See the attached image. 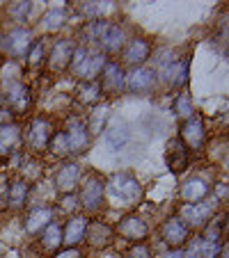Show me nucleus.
<instances>
[{
    "instance_id": "nucleus-34",
    "label": "nucleus",
    "mask_w": 229,
    "mask_h": 258,
    "mask_svg": "<svg viewBox=\"0 0 229 258\" xmlns=\"http://www.w3.org/2000/svg\"><path fill=\"white\" fill-rule=\"evenodd\" d=\"M87 238H89V242H92V244H99V238H101V244H106L108 238H110V229H108L106 224H99V222H94L92 233H89Z\"/></svg>"
},
{
    "instance_id": "nucleus-8",
    "label": "nucleus",
    "mask_w": 229,
    "mask_h": 258,
    "mask_svg": "<svg viewBox=\"0 0 229 258\" xmlns=\"http://www.w3.org/2000/svg\"><path fill=\"white\" fill-rule=\"evenodd\" d=\"M23 142L19 123H0V156H12Z\"/></svg>"
},
{
    "instance_id": "nucleus-22",
    "label": "nucleus",
    "mask_w": 229,
    "mask_h": 258,
    "mask_svg": "<svg viewBox=\"0 0 229 258\" xmlns=\"http://www.w3.org/2000/svg\"><path fill=\"white\" fill-rule=\"evenodd\" d=\"M28 192H30V185L23 178L10 183V190H7V206H10V208H21V206H25Z\"/></svg>"
},
{
    "instance_id": "nucleus-17",
    "label": "nucleus",
    "mask_w": 229,
    "mask_h": 258,
    "mask_svg": "<svg viewBox=\"0 0 229 258\" xmlns=\"http://www.w3.org/2000/svg\"><path fill=\"white\" fill-rule=\"evenodd\" d=\"M163 240H165L170 247H179L188 240V226L181 222L179 217H170L163 224Z\"/></svg>"
},
{
    "instance_id": "nucleus-15",
    "label": "nucleus",
    "mask_w": 229,
    "mask_h": 258,
    "mask_svg": "<svg viewBox=\"0 0 229 258\" xmlns=\"http://www.w3.org/2000/svg\"><path fill=\"white\" fill-rule=\"evenodd\" d=\"M181 140H184L186 146L193 149V151L202 149V144H204V126H202L200 119L193 117L181 126Z\"/></svg>"
},
{
    "instance_id": "nucleus-12",
    "label": "nucleus",
    "mask_w": 229,
    "mask_h": 258,
    "mask_svg": "<svg viewBox=\"0 0 229 258\" xmlns=\"http://www.w3.org/2000/svg\"><path fill=\"white\" fill-rule=\"evenodd\" d=\"M64 133H67V140H69V149H71V153H80L83 149H87V144H89V131H87V126H85L83 121H78V119H71Z\"/></svg>"
},
{
    "instance_id": "nucleus-37",
    "label": "nucleus",
    "mask_w": 229,
    "mask_h": 258,
    "mask_svg": "<svg viewBox=\"0 0 229 258\" xmlns=\"http://www.w3.org/2000/svg\"><path fill=\"white\" fill-rule=\"evenodd\" d=\"M7 190H10V178L5 174H0V208L7 206Z\"/></svg>"
},
{
    "instance_id": "nucleus-6",
    "label": "nucleus",
    "mask_w": 229,
    "mask_h": 258,
    "mask_svg": "<svg viewBox=\"0 0 229 258\" xmlns=\"http://www.w3.org/2000/svg\"><path fill=\"white\" fill-rule=\"evenodd\" d=\"M51 140H53L51 123L46 119H34L28 128V144L32 146L34 151H41V149H46L51 144Z\"/></svg>"
},
{
    "instance_id": "nucleus-18",
    "label": "nucleus",
    "mask_w": 229,
    "mask_h": 258,
    "mask_svg": "<svg viewBox=\"0 0 229 258\" xmlns=\"http://www.w3.org/2000/svg\"><path fill=\"white\" fill-rule=\"evenodd\" d=\"M147 233H149V229H147V224L140 217H133L131 215V217H124L119 222V235H124L128 240H142V238H147Z\"/></svg>"
},
{
    "instance_id": "nucleus-28",
    "label": "nucleus",
    "mask_w": 229,
    "mask_h": 258,
    "mask_svg": "<svg viewBox=\"0 0 229 258\" xmlns=\"http://www.w3.org/2000/svg\"><path fill=\"white\" fill-rule=\"evenodd\" d=\"M174 112L179 114L181 119H186V121H188V119H193V101H190V96L188 94H179V96H176V101H174Z\"/></svg>"
},
{
    "instance_id": "nucleus-31",
    "label": "nucleus",
    "mask_w": 229,
    "mask_h": 258,
    "mask_svg": "<svg viewBox=\"0 0 229 258\" xmlns=\"http://www.w3.org/2000/svg\"><path fill=\"white\" fill-rule=\"evenodd\" d=\"M220 251H222V247H220L218 240H209V238L200 240V253H202V258H218Z\"/></svg>"
},
{
    "instance_id": "nucleus-16",
    "label": "nucleus",
    "mask_w": 229,
    "mask_h": 258,
    "mask_svg": "<svg viewBox=\"0 0 229 258\" xmlns=\"http://www.w3.org/2000/svg\"><path fill=\"white\" fill-rule=\"evenodd\" d=\"M87 226L89 222L85 217H71L69 219V224L64 226V233H62V242L67 247H76L78 242H83V238L87 235Z\"/></svg>"
},
{
    "instance_id": "nucleus-27",
    "label": "nucleus",
    "mask_w": 229,
    "mask_h": 258,
    "mask_svg": "<svg viewBox=\"0 0 229 258\" xmlns=\"http://www.w3.org/2000/svg\"><path fill=\"white\" fill-rule=\"evenodd\" d=\"M126 128L124 126H119V123H115V126L110 128V131L106 133V140H108V144L115 149V151H119L124 144H126Z\"/></svg>"
},
{
    "instance_id": "nucleus-24",
    "label": "nucleus",
    "mask_w": 229,
    "mask_h": 258,
    "mask_svg": "<svg viewBox=\"0 0 229 258\" xmlns=\"http://www.w3.org/2000/svg\"><path fill=\"white\" fill-rule=\"evenodd\" d=\"M167 165H170V169L174 171V174H181V171L186 169V165H188V156H186L181 142H172L170 144V151H167Z\"/></svg>"
},
{
    "instance_id": "nucleus-14",
    "label": "nucleus",
    "mask_w": 229,
    "mask_h": 258,
    "mask_svg": "<svg viewBox=\"0 0 229 258\" xmlns=\"http://www.w3.org/2000/svg\"><path fill=\"white\" fill-rule=\"evenodd\" d=\"M51 219H53V210L49 206H34L28 213V217H25V233H39V231H44L51 224Z\"/></svg>"
},
{
    "instance_id": "nucleus-1",
    "label": "nucleus",
    "mask_w": 229,
    "mask_h": 258,
    "mask_svg": "<svg viewBox=\"0 0 229 258\" xmlns=\"http://www.w3.org/2000/svg\"><path fill=\"white\" fill-rule=\"evenodd\" d=\"M87 32L99 46H103V48L108 50V53H117V50L124 46V32H122V28L115 23L94 21V23L87 28Z\"/></svg>"
},
{
    "instance_id": "nucleus-20",
    "label": "nucleus",
    "mask_w": 229,
    "mask_h": 258,
    "mask_svg": "<svg viewBox=\"0 0 229 258\" xmlns=\"http://www.w3.org/2000/svg\"><path fill=\"white\" fill-rule=\"evenodd\" d=\"M151 53V46L145 39H131L124 48V59L128 64H142Z\"/></svg>"
},
{
    "instance_id": "nucleus-35",
    "label": "nucleus",
    "mask_w": 229,
    "mask_h": 258,
    "mask_svg": "<svg viewBox=\"0 0 229 258\" xmlns=\"http://www.w3.org/2000/svg\"><path fill=\"white\" fill-rule=\"evenodd\" d=\"M30 12H32V3H12L10 7V14L16 21H25L30 16Z\"/></svg>"
},
{
    "instance_id": "nucleus-10",
    "label": "nucleus",
    "mask_w": 229,
    "mask_h": 258,
    "mask_svg": "<svg viewBox=\"0 0 229 258\" xmlns=\"http://www.w3.org/2000/svg\"><path fill=\"white\" fill-rule=\"evenodd\" d=\"M80 183V167L76 162H67V165L60 167V171L55 174V185L60 192L64 195H71Z\"/></svg>"
},
{
    "instance_id": "nucleus-39",
    "label": "nucleus",
    "mask_w": 229,
    "mask_h": 258,
    "mask_svg": "<svg viewBox=\"0 0 229 258\" xmlns=\"http://www.w3.org/2000/svg\"><path fill=\"white\" fill-rule=\"evenodd\" d=\"M55 258H80V251L78 249H73V247H69V249H64V251H60Z\"/></svg>"
},
{
    "instance_id": "nucleus-43",
    "label": "nucleus",
    "mask_w": 229,
    "mask_h": 258,
    "mask_svg": "<svg viewBox=\"0 0 229 258\" xmlns=\"http://www.w3.org/2000/svg\"><path fill=\"white\" fill-rule=\"evenodd\" d=\"M224 226H227V231H229V217H227V224H224Z\"/></svg>"
},
{
    "instance_id": "nucleus-42",
    "label": "nucleus",
    "mask_w": 229,
    "mask_h": 258,
    "mask_svg": "<svg viewBox=\"0 0 229 258\" xmlns=\"http://www.w3.org/2000/svg\"><path fill=\"white\" fill-rule=\"evenodd\" d=\"M220 253H222V258H229V242L224 244V247H222V251H220Z\"/></svg>"
},
{
    "instance_id": "nucleus-2",
    "label": "nucleus",
    "mask_w": 229,
    "mask_h": 258,
    "mask_svg": "<svg viewBox=\"0 0 229 258\" xmlns=\"http://www.w3.org/2000/svg\"><path fill=\"white\" fill-rule=\"evenodd\" d=\"M32 46V32L25 28H14L3 37V48L12 57H25Z\"/></svg>"
},
{
    "instance_id": "nucleus-21",
    "label": "nucleus",
    "mask_w": 229,
    "mask_h": 258,
    "mask_svg": "<svg viewBox=\"0 0 229 258\" xmlns=\"http://www.w3.org/2000/svg\"><path fill=\"white\" fill-rule=\"evenodd\" d=\"M103 67H106V57H103L101 53H89V57L85 59V64H83V69H80L76 76L78 78H85V80H89L92 83L97 76H101V71H103Z\"/></svg>"
},
{
    "instance_id": "nucleus-38",
    "label": "nucleus",
    "mask_w": 229,
    "mask_h": 258,
    "mask_svg": "<svg viewBox=\"0 0 229 258\" xmlns=\"http://www.w3.org/2000/svg\"><path fill=\"white\" fill-rule=\"evenodd\" d=\"M200 240L202 238H195L193 242H190V247L186 249L184 258H202V253H200Z\"/></svg>"
},
{
    "instance_id": "nucleus-26",
    "label": "nucleus",
    "mask_w": 229,
    "mask_h": 258,
    "mask_svg": "<svg viewBox=\"0 0 229 258\" xmlns=\"http://www.w3.org/2000/svg\"><path fill=\"white\" fill-rule=\"evenodd\" d=\"M64 12L62 10H51L44 14V19H41V28L46 30V32H55V30H60L64 25Z\"/></svg>"
},
{
    "instance_id": "nucleus-5",
    "label": "nucleus",
    "mask_w": 229,
    "mask_h": 258,
    "mask_svg": "<svg viewBox=\"0 0 229 258\" xmlns=\"http://www.w3.org/2000/svg\"><path fill=\"white\" fill-rule=\"evenodd\" d=\"M158 76H161L165 83L174 85V87H181V85H186V80H188V59H172V62H163L161 64V71H158Z\"/></svg>"
},
{
    "instance_id": "nucleus-13",
    "label": "nucleus",
    "mask_w": 229,
    "mask_h": 258,
    "mask_svg": "<svg viewBox=\"0 0 229 258\" xmlns=\"http://www.w3.org/2000/svg\"><path fill=\"white\" fill-rule=\"evenodd\" d=\"M103 192H106V185H103L99 178H87V183L83 185V192H80V204L87 210H97L101 208L103 201Z\"/></svg>"
},
{
    "instance_id": "nucleus-44",
    "label": "nucleus",
    "mask_w": 229,
    "mask_h": 258,
    "mask_svg": "<svg viewBox=\"0 0 229 258\" xmlns=\"http://www.w3.org/2000/svg\"><path fill=\"white\" fill-rule=\"evenodd\" d=\"M227 165H229V160H227Z\"/></svg>"
},
{
    "instance_id": "nucleus-9",
    "label": "nucleus",
    "mask_w": 229,
    "mask_h": 258,
    "mask_svg": "<svg viewBox=\"0 0 229 258\" xmlns=\"http://www.w3.org/2000/svg\"><path fill=\"white\" fill-rule=\"evenodd\" d=\"M73 53H76L73 41H69V39L55 41V46L51 48V55H49V67L53 69V71H62L64 67H69V64H71Z\"/></svg>"
},
{
    "instance_id": "nucleus-3",
    "label": "nucleus",
    "mask_w": 229,
    "mask_h": 258,
    "mask_svg": "<svg viewBox=\"0 0 229 258\" xmlns=\"http://www.w3.org/2000/svg\"><path fill=\"white\" fill-rule=\"evenodd\" d=\"M106 187H108V192L119 201H133L140 197V183L128 174H115Z\"/></svg>"
},
{
    "instance_id": "nucleus-19",
    "label": "nucleus",
    "mask_w": 229,
    "mask_h": 258,
    "mask_svg": "<svg viewBox=\"0 0 229 258\" xmlns=\"http://www.w3.org/2000/svg\"><path fill=\"white\" fill-rule=\"evenodd\" d=\"M103 85L108 89H115V92L124 89L126 87V73H124V69L115 62H106V67H103Z\"/></svg>"
},
{
    "instance_id": "nucleus-29",
    "label": "nucleus",
    "mask_w": 229,
    "mask_h": 258,
    "mask_svg": "<svg viewBox=\"0 0 229 258\" xmlns=\"http://www.w3.org/2000/svg\"><path fill=\"white\" fill-rule=\"evenodd\" d=\"M51 151L55 153V156H67V153H71V149H69V140H67V133H53V140H51Z\"/></svg>"
},
{
    "instance_id": "nucleus-30",
    "label": "nucleus",
    "mask_w": 229,
    "mask_h": 258,
    "mask_svg": "<svg viewBox=\"0 0 229 258\" xmlns=\"http://www.w3.org/2000/svg\"><path fill=\"white\" fill-rule=\"evenodd\" d=\"M101 94V85L97 83V80H85L83 85H80V101L83 103H92V101H97V96Z\"/></svg>"
},
{
    "instance_id": "nucleus-36",
    "label": "nucleus",
    "mask_w": 229,
    "mask_h": 258,
    "mask_svg": "<svg viewBox=\"0 0 229 258\" xmlns=\"http://www.w3.org/2000/svg\"><path fill=\"white\" fill-rule=\"evenodd\" d=\"M106 10H110V3H83L80 7L85 16H101Z\"/></svg>"
},
{
    "instance_id": "nucleus-7",
    "label": "nucleus",
    "mask_w": 229,
    "mask_h": 258,
    "mask_svg": "<svg viewBox=\"0 0 229 258\" xmlns=\"http://www.w3.org/2000/svg\"><path fill=\"white\" fill-rule=\"evenodd\" d=\"M5 101H7V105H10L16 114H23L25 110L30 107V89H28V85H23L21 80L10 83V85H7Z\"/></svg>"
},
{
    "instance_id": "nucleus-40",
    "label": "nucleus",
    "mask_w": 229,
    "mask_h": 258,
    "mask_svg": "<svg viewBox=\"0 0 229 258\" xmlns=\"http://www.w3.org/2000/svg\"><path fill=\"white\" fill-rule=\"evenodd\" d=\"M131 256H133V258H149V253H147L145 247H135V249L131 251Z\"/></svg>"
},
{
    "instance_id": "nucleus-41",
    "label": "nucleus",
    "mask_w": 229,
    "mask_h": 258,
    "mask_svg": "<svg viewBox=\"0 0 229 258\" xmlns=\"http://www.w3.org/2000/svg\"><path fill=\"white\" fill-rule=\"evenodd\" d=\"M163 258H184V251H176V249H172V251H167Z\"/></svg>"
},
{
    "instance_id": "nucleus-32",
    "label": "nucleus",
    "mask_w": 229,
    "mask_h": 258,
    "mask_svg": "<svg viewBox=\"0 0 229 258\" xmlns=\"http://www.w3.org/2000/svg\"><path fill=\"white\" fill-rule=\"evenodd\" d=\"M25 57H28L30 67H39V64L44 62V44H41V41H32V46H30Z\"/></svg>"
},
{
    "instance_id": "nucleus-23",
    "label": "nucleus",
    "mask_w": 229,
    "mask_h": 258,
    "mask_svg": "<svg viewBox=\"0 0 229 258\" xmlns=\"http://www.w3.org/2000/svg\"><path fill=\"white\" fill-rule=\"evenodd\" d=\"M209 195V185H206L202 178H193L188 180L181 190V197H184L188 204H197V201H204V197Z\"/></svg>"
},
{
    "instance_id": "nucleus-11",
    "label": "nucleus",
    "mask_w": 229,
    "mask_h": 258,
    "mask_svg": "<svg viewBox=\"0 0 229 258\" xmlns=\"http://www.w3.org/2000/svg\"><path fill=\"white\" fill-rule=\"evenodd\" d=\"M156 85V71H151L147 67H138L131 73H126V87L131 92H149Z\"/></svg>"
},
{
    "instance_id": "nucleus-4",
    "label": "nucleus",
    "mask_w": 229,
    "mask_h": 258,
    "mask_svg": "<svg viewBox=\"0 0 229 258\" xmlns=\"http://www.w3.org/2000/svg\"><path fill=\"white\" fill-rule=\"evenodd\" d=\"M215 213L213 201H197V204H188L181 208L179 219L184 224H193V226H202L211 219V215Z\"/></svg>"
},
{
    "instance_id": "nucleus-25",
    "label": "nucleus",
    "mask_w": 229,
    "mask_h": 258,
    "mask_svg": "<svg viewBox=\"0 0 229 258\" xmlns=\"http://www.w3.org/2000/svg\"><path fill=\"white\" fill-rule=\"evenodd\" d=\"M41 244H44L46 249H58L60 244H62V229H60V224L51 222V224L46 226L44 235H41Z\"/></svg>"
},
{
    "instance_id": "nucleus-33",
    "label": "nucleus",
    "mask_w": 229,
    "mask_h": 258,
    "mask_svg": "<svg viewBox=\"0 0 229 258\" xmlns=\"http://www.w3.org/2000/svg\"><path fill=\"white\" fill-rule=\"evenodd\" d=\"M106 119H108V107H106V105H103V107H97V110H94V117H92V123L87 126L89 135H92V133H101V128H103V123H106Z\"/></svg>"
}]
</instances>
